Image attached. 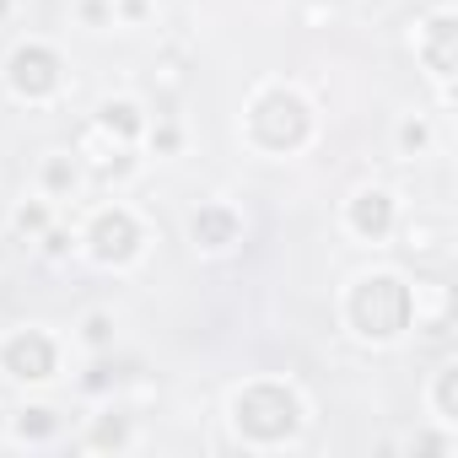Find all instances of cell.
<instances>
[{
    "label": "cell",
    "instance_id": "cell-1",
    "mask_svg": "<svg viewBox=\"0 0 458 458\" xmlns=\"http://www.w3.org/2000/svg\"><path fill=\"white\" fill-rule=\"evenodd\" d=\"M216 420H221L226 447L276 458V453H297V447L313 437L318 404H313V394H308L297 377H286V372H249V377H238V383H226Z\"/></svg>",
    "mask_w": 458,
    "mask_h": 458
},
{
    "label": "cell",
    "instance_id": "cell-2",
    "mask_svg": "<svg viewBox=\"0 0 458 458\" xmlns=\"http://www.w3.org/2000/svg\"><path fill=\"white\" fill-rule=\"evenodd\" d=\"M233 140L254 162H302L324 140V114L318 98L297 76H259L233 119Z\"/></svg>",
    "mask_w": 458,
    "mask_h": 458
},
{
    "label": "cell",
    "instance_id": "cell-3",
    "mask_svg": "<svg viewBox=\"0 0 458 458\" xmlns=\"http://www.w3.org/2000/svg\"><path fill=\"white\" fill-rule=\"evenodd\" d=\"M335 329L356 351H399L415 335V276L399 265H361L335 292Z\"/></svg>",
    "mask_w": 458,
    "mask_h": 458
},
{
    "label": "cell",
    "instance_id": "cell-4",
    "mask_svg": "<svg viewBox=\"0 0 458 458\" xmlns=\"http://www.w3.org/2000/svg\"><path fill=\"white\" fill-rule=\"evenodd\" d=\"M71 226H76V259L98 276H135L157 254V221L124 194L81 199L71 210Z\"/></svg>",
    "mask_w": 458,
    "mask_h": 458
},
{
    "label": "cell",
    "instance_id": "cell-5",
    "mask_svg": "<svg viewBox=\"0 0 458 458\" xmlns=\"http://www.w3.org/2000/svg\"><path fill=\"white\" fill-rule=\"evenodd\" d=\"M0 92H6V103L28 108V114H55L71 103L76 92V71H71V55L44 38V33H22L6 44V55H0Z\"/></svg>",
    "mask_w": 458,
    "mask_h": 458
},
{
    "label": "cell",
    "instance_id": "cell-6",
    "mask_svg": "<svg viewBox=\"0 0 458 458\" xmlns=\"http://www.w3.org/2000/svg\"><path fill=\"white\" fill-rule=\"evenodd\" d=\"M71 377V340L55 324H12L0 329V383L12 394H49Z\"/></svg>",
    "mask_w": 458,
    "mask_h": 458
},
{
    "label": "cell",
    "instance_id": "cell-7",
    "mask_svg": "<svg viewBox=\"0 0 458 458\" xmlns=\"http://www.w3.org/2000/svg\"><path fill=\"white\" fill-rule=\"evenodd\" d=\"M404 55L426 76L437 108H453V81H458V6L453 0H431L426 12L404 22Z\"/></svg>",
    "mask_w": 458,
    "mask_h": 458
},
{
    "label": "cell",
    "instance_id": "cell-8",
    "mask_svg": "<svg viewBox=\"0 0 458 458\" xmlns=\"http://www.w3.org/2000/svg\"><path fill=\"white\" fill-rule=\"evenodd\" d=\"M404 205H410V199H404L394 183H383V178H361V183H351L345 199H340V210H335L340 238L356 243V249H367V254L394 249V226H399Z\"/></svg>",
    "mask_w": 458,
    "mask_h": 458
},
{
    "label": "cell",
    "instance_id": "cell-9",
    "mask_svg": "<svg viewBox=\"0 0 458 458\" xmlns=\"http://www.w3.org/2000/svg\"><path fill=\"white\" fill-rule=\"evenodd\" d=\"M183 243L199 265H221L243 254L249 243V210L233 199V194H205L183 210Z\"/></svg>",
    "mask_w": 458,
    "mask_h": 458
},
{
    "label": "cell",
    "instance_id": "cell-10",
    "mask_svg": "<svg viewBox=\"0 0 458 458\" xmlns=\"http://www.w3.org/2000/svg\"><path fill=\"white\" fill-rule=\"evenodd\" d=\"M71 151L81 157V167H87L92 189H108V194L130 189V183L140 178V167H146V157H140V151H130V146L108 140V135H103L92 119H81V124H76V135H71Z\"/></svg>",
    "mask_w": 458,
    "mask_h": 458
},
{
    "label": "cell",
    "instance_id": "cell-11",
    "mask_svg": "<svg viewBox=\"0 0 458 458\" xmlns=\"http://www.w3.org/2000/svg\"><path fill=\"white\" fill-rule=\"evenodd\" d=\"M453 243H458V233H453L447 210H410L404 205V216L394 226V249L404 259H415V270H437L442 276L453 265Z\"/></svg>",
    "mask_w": 458,
    "mask_h": 458
},
{
    "label": "cell",
    "instance_id": "cell-12",
    "mask_svg": "<svg viewBox=\"0 0 458 458\" xmlns=\"http://www.w3.org/2000/svg\"><path fill=\"white\" fill-rule=\"evenodd\" d=\"M140 415L114 394V399H98L92 415H81V426L71 431V447L76 453H108V458H124L140 447Z\"/></svg>",
    "mask_w": 458,
    "mask_h": 458
},
{
    "label": "cell",
    "instance_id": "cell-13",
    "mask_svg": "<svg viewBox=\"0 0 458 458\" xmlns=\"http://www.w3.org/2000/svg\"><path fill=\"white\" fill-rule=\"evenodd\" d=\"M0 442L17 447V453H49L60 442H71V420L60 404L38 399V394H22V404H12L0 415Z\"/></svg>",
    "mask_w": 458,
    "mask_h": 458
},
{
    "label": "cell",
    "instance_id": "cell-14",
    "mask_svg": "<svg viewBox=\"0 0 458 458\" xmlns=\"http://www.w3.org/2000/svg\"><path fill=\"white\" fill-rule=\"evenodd\" d=\"M28 189H33V194H44V199H49V205H60V210H76V205L92 194V178H87L81 157H76V151H71V140H65V146H44V151L33 157Z\"/></svg>",
    "mask_w": 458,
    "mask_h": 458
},
{
    "label": "cell",
    "instance_id": "cell-15",
    "mask_svg": "<svg viewBox=\"0 0 458 458\" xmlns=\"http://www.w3.org/2000/svg\"><path fill=\"white\" fill-rule=\"evenodd\" d=\"M87 119H92L108 140L140 151V135H146V124H151V103H146L140 92H103V98L87 108Z\"/></svg>",
    "mask_w": 458,
    "mask_h": 458
},
{
    "label": "cell",
    "instance_id": "cell-16",
    "mask_svg": "<svg viewBox=\"0 0 458 458\" xmlns=\"http://www.w3.org/2000/svg\"><path fill=\"white\" fill-rule=\"evenodd\" d=\"M437 146H442V130H437V114H426V108H404V114H394V124H388V151H394V162H426V157H437Z\"/></svg>",
    "mask_w": 458,
    "mask_h": 458
},
{
    "label": "cell",
    "instance_id": "cell-17",
    "mask_svg": "<svg viewBox=\"0 0 458 458\" xmlns=\"http://www.w3.org/2000/svg\"><path fill=\"white\" fill-rule=\"evenodd\" d=\"M60 221V205H49L44 194H17L12 199V210H6V238H12V249H33L49 226Z\"/></svg>",
    "mask_w": 458,
    "mask_h": 458
},
{
    "label": "cell",
    "instance_id": "cell-18",
    "mask_svg": "<svg viewBox=\"0 0 458 458\" xmlns=\"http://www.w3.org/2000/svg\"><path fill=\"white\" fill-rule=\"evenodd\" d=\"M453 329V286L442 276H415V335L442 340Z\"/></svg>",
    "mask_w": 458,
    "mask_h": 458
},
{
    "label": "cell",
    "instance_id": "cell-19",
    "mask_svg": "<svg viewBox=\"0 0 458 458\" xmlns=\"http://www.w3.org/2000/svg\"><path fill=\"white\" fill-rule=\"evenodd\" d=\"M65 340H71L76 356H108V351H119V313L103 308V302H92V308L76 313V324H71Z\"/></svg>",
    "mask_w": 458,
    "mask_h": 458
},
{
    "label": "cell",
    "instance_id": "cell-20",
    "mask_svg": "<svg viewBox=\"0 0 458 458\" xmlns=\"http://www.w3.org/2000/svg\"><path fill=\"white\" fill-rule=\"evenodd\" d=\"M420 415L458 426V356H437V367L420 383Z\"/></svg>",
    "mask_w": 458,
    "mask_h": 458
},
{
    "label": "cell",
    "instance_id": "cell-21",
    "mask_svg": "<svg viewBox=\"0 0 458 458\" xmlns=\"http://www.w3.org/2000/svg\"><path fill=\"white\" fill-rule=\"evenodd\" d=\"M183 146H189L183 119H178V114H151V124H146V135H140V157H146V162H178Z\"/></svg>",
    "mask_w": 458,
    "mask_h": 458
},
{
    "label": "cell",
    "instance_id": "cell-22",
    "mask_svg": "<svg viewBox=\"0 0 458 458\" xmlns=\"http://www.w3.org/2000/svg\"><path fill=\"white\" fill-rule=\"evenodd\" d=\"M119 388H124V372H119L114 351H108V356H81V372H76V394H81L87 404H98V399H114Z\"/></svg>",
    "mask_w": 458,
    "mask_h": 458
},
{
    "label": "cell",
    "instance_id": "cell-23",
    "mask_svg": "<svg viewBox=\"0 0 458 458\" xmlns=\"http://www.w3.org/2000/svg\"><path fill=\"white\" fill-rule=\"evenodd\" d=\"M394 453H415V458H453V453H458V426L420 420L415 431H404V437L394 442Z\"/></svg>",
    "mask_w": 458,
    "mask_h": 458
},
{
    "label": "cell",
    "instance_id": "cell-24",
    "mask_svg": "<svg viewBox=\"0 0 458 458\" xmlns=\"http://www.w3.org/2000/svg\"><path fill=\"white\" fill-rule=\"evenodd\" d=\"M33 254H38L44 265H71V259H76V226H71V210H60V221L33 243Z\"/></svg>",
    "mask_w": 458,
    "mask_h": 458
},
{
    "label": "cell",
    "instance_id": "cell-25",
    "mask_svg": "<svg viewBox=\"0 0 458 458\" xmlns=\"http://www.w3.org/2000/svg\"><path fill=\"white\" fill-rule=\"evenodd\" d=\"M151 87H157L162 98H178V92L189 87V60H183L178 49L157 55V65H151Z\"/></svg>",
    "mask_w": 458,
    "mask_h": 458
},
{
    "label": "cell",
    "instance_id": "cell-26",
    "mask_svg": "<svg viewBox=\"0 0 458 458\" xmlns=\"http://www.w3.org/2000/svg\"><path fill=\"white\" fill-rule=\"evenodd\" d=\"M71 22L87 33H114V0H71Z\"/></svg>",
    "mask_w": 458,
    "mask_h": 458
},
{
    "label": "cell",
    "instance_id": "cell-27",
    "mask_svg": "<svg viewBox=\"0 0 458 458\" xmlns=\"http://www.w3.org/2000/svg\"><path fill=\"white\" fill-rule=\"evenodd\" d=\"M157 22V0H114V33H140Z\"/></svg>",
    "mask_w": 458,
    "mask_h": 458
},
{
    "label": "cell",
    "instance_id": "cell-28",
    "mask_svg": "<svg viewBox=\"0 0 458 458\" xmlns=\"http://www.w3.org/2000/svg\"><path fill=\"white\" fill-rule=\"evenodd\" d=\"M6 259H12V238H6V226H0V270H6Z\"/></svg>",
    "mask_w": 458,
    "mask_h": 458
},
{
    "label": "cell",
    "instance_id": "cell-29",
    "mask_svg": "<svg viewBox=\"0 0 458 458\" xmlns=\"http://www.w3.org/2000/svg\"><path fill=\"white\" fill-rule=\"evenodd\" d=\"M12 12H17V0H0V28L12 22Z\"/></svg>",
    "mask_w": 458,
    "mask_h": 458
}]
</instances>
